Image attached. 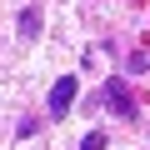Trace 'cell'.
I'll list each match as a JSON object with an SVG mask.
<instances>
[{"label": "cell", "instance_id": "cell-2", "mask_svg": "<svg viewBox=\"0 0 150 150\" xmlns=\"http://www.w3.org/2000/svg\"><path fill=\"white\" fill-rule=\"evenodd\" d=\"M100 100L120 115V120H135V100H130V90H125V80H105V90H100Z\"/></svg>", "mask_w": 150, "mask_h": 150}, {"label": "cell", "instance_id": "cell-4", "mask_svg": "<svg viewBox=\"0 0 150 150\" xmlns=\"http://www.w3.org/2000/svg\"><path fill=\"white\" fill-rule=\"evenodd\" d=\"M35 130H40V120H35V115H25V120H20V125H15V135H20V140H30V135H35Z\"/></svg>", "mask_w": 150, "mask_h": 150}, {"label": "cell", "instance_id": "cell-3", "mask_svg": "<svg viewBox=\"0 0 150 150\" xmlns=\"http://www.w3.org/2000/svg\"><path fill=\"white\" fill-rule=\"evenodd\" d=\"M15 30H20V40H40V10H35V5H25V10H20V20H15Z\"/></svg>", "mask_w": 150, "mask_h": 150}, {"label": "cell", "instance_id": "cell-1", "mask_svg": "<svg viewBox=\"0 0 150 150\" xmlns=\"http://www.w3.org/2000/svg\"><path fill=\"white\" fill-rule=\"evenodd\" d=\"M75 100H80V80H75V75H60V80L50 85V110H45V115H50V120H65Z\"/></svg>", "mask_w": 150, "mask_h": 150}, {"label": "cell", "instance_id": "cell-5", "mask_svg": "<svg viewBox=\"0 0 150 150\" xmlns=\"http://www.w3.org/2000/svg\"><path fill=\"white\" fill-rule=\"evenodd\" d=\"M80 150H105V135H100V130H90V135L80 140Z\"/></svg>", "mask_w": 150, "mask_h": 150}]
</instances>
